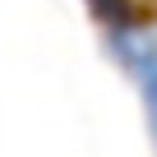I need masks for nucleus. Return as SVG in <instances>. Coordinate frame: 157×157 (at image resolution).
Segmentation results:
<instances>
[{
    "label": "nucleus",
    "mask_w": 157,
    "mask_h": 157,
    "mask_svg": "<svg viewBox=\"0 0 157 157\" xmlns=\"http://www.w3.org/2000/svg\"><path fill=\"white\" fill-rule=\"evenodd\" d=\"M93 10H102L111 23H120V28H129V19H125V10H120V0H93Z\"/></svg>",
    "instance_id": "2"
},
{
    "label": "nucleus",
    "mask_w": 157,
    "mask_h": 157,
    "mask_svg": "<svg viewBox=\"0 0 157 157\" xmlns=\"http://www.w3.org/2000/svg\"><path fill=\"white\" fill-rule=\"evenodd\" d=\"M111 51L125 65V74L134 78V88L143 97V111H148V125L157 134V42L134 33V28H116L111 33Z\"/></svg>",
    "instance_id": "1"
}]
</instances>
